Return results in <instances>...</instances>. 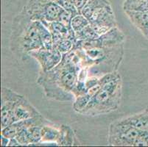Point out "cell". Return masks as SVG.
<instances>
[{"label":"cell","mask_w":148,"mask_h":147,"mask_svg":"<svg viewBox=\"0 0 148 147\" xmlns=\"http://www.w3.org/2000/svg\"><path fill=\"white\" fill-rule=\"evenodd\" d=\"M29 57L34 58L40 66V71H48L58 66L63 58V55L54 47L52 49H41L29 53Z\"/></svg>","instance_id":"cell-7"},{"label":"cell","mask_w":148,"mask_h":147,"mask_svg":"<svg viewBox=\"0 0 148 147\" xmlns=\"http://www.w3.org/2000/svg\"><path fill=\"white\" fill-rule=\"evenodd\" d=\"M88 21L91 27L99 36H102L110 29L118 27L111 3L98 8L90 16Z\"/></svg>","instance_id":"cell-6"},{"label":"cell","mask_w":148,"mask_h":147,"mask_svg":"<svg viewBox=\"0 0 148 147\" xmlns=\"http://www.w3.org/2000/svg\"><path fill=\"white\" fill-rule=\"evenodd\" d=\"M53 1L64 9L72 13L74 16L80 13L75 6V0H53Z\"/></svg>","instance_id":"cell-21"},{"label":"cell","mask_w":148,"mask_h":147,"mask_svg":"<svg viewBox=\"0 0 148 147\" xmlns=\"http://www.w3.org/2000/svg\"><path fill=\"white\" fill-rule=\"evenodd\" d=\"M41 115L39 111L29 102L26 97L18 94L13 104L12 121H22Z\"/></svg>","instance_id":"cell-8"},{"label":"cell","mask_w":148,"mask_h":147,"mask_svg":"<svg viewBox=\"0 0 148 147\" xmlns=\"http://www.w3.org/2000/svg\"><path fill=\"white\" fill-rule=\"evenodd\" d=\"M43 126L38 125V126H32V127H29L28 129H27L28 135H29V141H30L29 146H36L38 143L41 142V128H42Z\"/></svg>","instance_id":"cell-19"},{"label":"cell","mask_w":148,"mask_h":147,"mask_svg":"<svg viewBox=\"0 0 148 147\" xmlns=\"http://www.w3.org/2000/svg\"><path fill=\"white\" fill-rule=\"evenodd\" d=\"M99 35L91 27V24L82 29L77 33H75L77 40H95L99 37Z\"/></svg>","instance_id":"cell-18"},{"label":"cell","mask_w":148,"mask_h":147,"mask_svg":"<svg viewBox=\"0 0 148 147\" xmlns=\"http://www.w3.org/2000/svg\"><path fill=\"white\" fill-rule=\"evenodd\" d=\"M20 144L16 137H13V138H10V141H9L8 146H20Z\"/></svg>","instance_id":"cell-27"},{"label":"cell","mask_w":148,"mask_h":147,"mask_svg":"<svg viewBox=\"0 0 148 147\" xmlns=\"http://www.w3.org/2000/svg\"><path fill=\"white\" fill-rule=\"evenodd\" d=\"M10 141V138L1 134V146H8Z\"/></svg>","instance_id":"cell-26"},{"label":"cell","mask_w":148,"mask_h":147,"mask_svg":"<svg viewBox=\"0 0 148 147\" xmlns=\"http://www.w3.org/2000/svg\"><path fill=\"white\" fill-rule=\"evenodd\" d=\"M16 138L21 146H29L30 144V141H29V135H28L27 130V129H24L21 133H18Z\"/></svg>","instance_id":"cell-23"},{"label":"cell","mask_w":148,"mask_h":147,"mask_svg":"<svg viewBox=\"0 0 148 147\" xmlns=\"http://www.w3.org/2000/svg\"><path fill=\"white\" fill-rule=\"evenodd\" d=\"M44 49L38 32L36 21L30 18L24 8L15 16L11 25L10 49L21 60H26L29 53Z\"/></svg>","instance_id":"cell-3"},{"label":"cell","mask_w":148,"mask_h":147,"mask_svg":"<svg viewBox=\"0 0 148 147\" xmlns=\"http://www.w3.org/2000/svg\"><path fill=\"white\" fill-rule=\"evenodd\" d=\"M24 8L31 19L42 23L57 21L64 10L53 0H29Z\"/></svg>","instance_id":"cell-5"},{"label":"cell","mask_w":148,"mask_h":147,"mask_svg":"<svg viewBox=\"0 0 148 147\" xmlns=\"http://www.w3.org/2000/svg\"><path fill=\"white\" fill-rule=\"evenodd\" d=\"M50 123L52 122L49 120L46 119L41 114L33 118L13 122L11 124L2 128L1 129V134L6 136L8 138H13V137H16V136L24 129H27L29 127L38 126V125L43 126V125Z\"/></svg>","instance_id":"cell-9"},{"label":"cell","mask_w":148,"mask_h":147,"mask_svg":"<svg viewBox=\"0 0 148 147\" xmlns=\"http://www.w3.org/2000/svg\"><path fill=\"white\" fill-rule=\"evenodd\" d=\"M100 88L92 96L81 115L97 116L117 110L122 96V81L117 71L99 77Z\"/></svg>","instance_id":"cell-2"},{"label":"cell","mask_w":148,"mask_h":147,"mask_svg":"<svg viewBox=\"0 0 148 147\" xmlns=\"http://www.w3.org/2000/svg\"><path fill=\"white\" fill-rule=\"evenodd\" d=\"M123 10L124 11L148 12V0H125Z\"/></svg>","instance_id":"cell-16"},{"label":"cell","mask_w":148,"mask_h":147,"mask_svg":"<svg viewBox=\"0 0 148 147\" xmlns=\"http://www.w3.org/2000/svg\"><path fill=\"white\" fill-rule=\"evenodd\" d=\"M60 137V127H57L53 124H47L41 128V141L43 143H49L52 146H58V141Z\"/></svg>","instance_id":"cell-14"},{"label":"cell","mask_w":148,"mask_h":147,"mask_svg":"<svg viewBox=\"0 0 148 147\" xmlns=\"http://www.w3.org/2000/svg\"><path fill=\"white\" fill-rule=\"evenodd\" d=\"M125 13L130 20L132 24L147 38L148 36V12L126 10Z\"/></svg>","instance_id":"cell-11"},{"label":"cell","mask_w":148,"mask_h":147,"mask_svg":"<svg viewBox=\"0 0 148 147\" xmlns=\"http://www.w3.org/2000/svg\"><path fill=\"white\" fill-rule=\"evenodd\" d=\"M134 146H148V134L138 137L136 141Z\"/></svg>","instance_id":"cell-24"},{"label":"cell","mask_w":148,"mask_h":147,"mask_svg":"<svg viewBox=\"0 0 148 147\" xmlns=\"http://www.w3.org/2000/svg\"><path fill=\"white\" fill-rule=\"evenodd\" d=\"M119 121L124 124L131 125L139 130L148 132V109L119 119Z\"/></svg>","instance_id":"cell-12"},{"label":"cell","mask_w":148,"mask_h":147,"mask_svg":"<svg viewBox=\"0 0 148 147\" xmlns=\"http://www.w3.org/2000/svg\"><path fill=\"white\" fill-rule=\"evenodd\" d=\"M60 137L58 144L60 146H81V143L75 135L72 128L66 124H62L60 126Z\"/></svg>","instance_id":"cell-13"},{"label":"cell","mask_w":148,"mask_h":147,"mask_svg":"<svg viewBox=\"0 0 148 147\" xmlns=\"http://www.w3.org/2000/svg\"><path fill=\"white\" fill-rule=\"evenodd\" d=\"M74 44H75V42L73 40H72L71 39L66 38L63 39L58 43L55 44L54 47L57 49L62 55H64V54L69 53L73 49Z\"/></svg>","instance_id":"cell-20"},{"label":"cell","mask_w":148,"mask_h":147,"mask_svg":"<svg viewBox=\"0 0 148 147\" xmlns=\"http://www.w3.org/2000/svg\"><path fill=\"white\" fill-rule=\"evenodd\" d=\"M18 93L8 88L2 87L1 90V128L13 123L12 110Z\"/></svg>","instance_id":"cell-10"},{"label":"cell","mask_w":148,"mask_h":147,"mask_svg":"<svg viewBox=\"0 0 148 147\" xmlns=\"http://www.w3.org/2000/svg\"><path fill=\"white\" fill-rule=\"evenodd\" d=\"M89 0H75V4L76 8L77 9V10L79 11V13H80V11L83 9V7L86 5V4L88 2Z\"/></svg>","instance_id":"cell-25"},{"label":"cell","mask_w":148,"mask_h":147,"mask_svg":"<svg viewBox=\"0 0 148 147\" xmlns=\"http://www.w3.org/2000/svg\"><path fill=\"white\" fill-rule=\"evenodd\" d=\"M147 39H148V36H147Z\"/></svg>","instance_id":"cell-28"},{"label":"cell","mask_w":148,"mask_h":147,"mask_svg":"<svg viewBox=\"0 0 148 147\" xmlns=\"http://www.w3.org/2000/svg\"><path fill=\"white\" fill-rule=\"evenodd\" d=\"M89 24L90 22L88 18H86L81 13H78L74 16L71 21V27L75 33L79 32Z\"/></svg>","instance_id":"cell-17"},{"label":"cell","mask_w":148,"mask_h":147,"mask_svg":"<svg viewBox=\"0 0 148 147\" xmlns=\"http://www.w3.org/2000/svg\"><path fill=\"white\" fill-rule=\"evenodd\" d=\"M73 16L74 15L72 13H70L68 10L64 9L60 14V16H59L58 19L57 21H59L62 24H64L69 29H72V27H71V21H72V18Z\"/></svg>","instance_id":"cell-22"},{"label":"cell","mask_w":148,"mask_h":147,"mask_svg":"<svg viewBox=\"0 0 148 147\" xmlns=\"http://www.w3.org/2000/svg\"><path fill=\"white\" fill-rule=\"evenodd\" d=\"M36 22L38 32L39 33L44 48L46 49H53V40H52V36L50 31L41 21H36Z\"/></svg>","instance_id":"cell-15"},{"label":"cell","mask_w":148,"mask_h":147,"mask_svg":"<svg viewBox=\"0 0 148 147\" xmlns=\"http://www.w3.org/2000/svg\"><path fill=\"white\" fill-rule=\"evenodd\" d=\"M147 134L148 132L139 130L117 120L109 126L108 144L112 146H134L138 137Z\"/></svg>","instance_id":"cell-4"},{"label":"cell","mask_w":148,"mask_h":147,"mask_svg":"<svg viewBox=\"0 0 148 147\" xmlns=\"http://www.w3.org/2000/svg\"><path fill=\"white\" fill-rule=\"evenodd\" d=\"M79 71L80 68L71 63L65 54L55 68L44 72L39 71L37 83L48 99L69 102L75 99L72 91L78 81Z\"/></svg>","instance_id":"cell-1"}]
</instances>
